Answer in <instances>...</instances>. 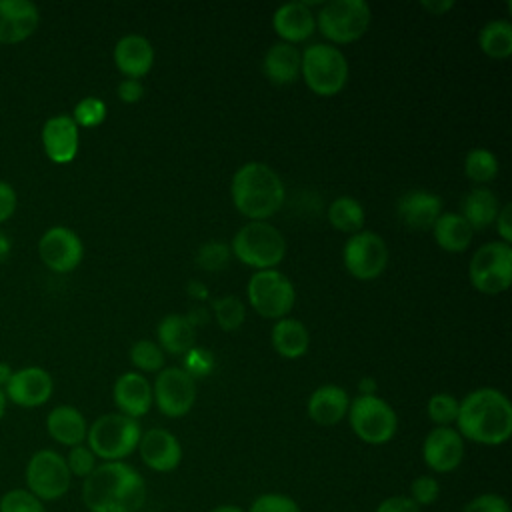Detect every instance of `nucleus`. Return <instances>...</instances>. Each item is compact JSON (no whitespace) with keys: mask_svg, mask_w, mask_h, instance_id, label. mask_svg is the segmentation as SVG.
<instances>
[{"mask_svg":"<svg viewBox=\"0 0 512 512\" xmlns=\"http://www.w3.org/2000/svg\"><path fill=\"white\" fill-rule=\"evenodd\" d=\"M422 458L432 472H452L464 460V438L450 426H436L424 438Z\"/></svg>","mask_w":512,"mask_h":512,"instance_id":"15","label":"nucleus"},{"mask_svg":"<svg viewBox=\"0 0 512 512\" xmlns=\"http://www.w3.org/2000/svg\"><path fill=\"white\" fill-rule=\"evenodd\" d=\"M458 406H460V402H458L452 394L440 392V394L430 396L428 406H426V412H428V418H430L434 424H438V426H450L452 422H456Z\"/></svg>","mask_w":512,"mask_h":512,"instance_id":"38","label":"nucleus"},{"mask_svg":"<svg viewBox=\"0 0 512 512\" xmlns=\"http://www.w3.org/2000/svg\"><path fill=\"white\" fill-rule=\"evenodd\" d=\"M10 248H12V244H10V238H8V234H4V232L0 230V260H4V258L8 256Z\"/></svg>","mask_w":512,"mask_h":512,"instance_id":"53","label":"nucleus"},{"mask_svg":"<svg viewBox=\"0 0 512 512\" xmlns=\"http://www.w3.org/2000/svg\"><path fill=\"white\" fill-rule=\"evenodd\" d=\"M156 332H158L160 348L174 356L186 354L190 348H194L196 326L188 320V316L168 314L160 320Z\"/></svg>","mask_w":512,"mask_h":512,"instance_id":"27","label":"nucleus"},{"mask_svg":"<svg viewBox=\"0 0 512 512\" xmlns=\"http://www.w3.org/2000/svg\"><path fill=\"white\" fill-rule=\"evenodd\" d=\"M346 416L350 420L352 432L362 442L372 444V446L390 442L398 428V418H396L394 408L386 400L378 398L376 394L356 396L350 402Z\"/></svg>","mask_w":512,"mask_h":512,"instance_id":"8","label":"nucleus"},{"mask_svg":"<svg viewBox=\"0 0 512 512\" xmlns=\"http://www.w3.org/2000/svg\"><path fill=\"white\" fill-rule=\"evenodd\" d=\"M0 512H46V506L28 488H12L2 494Z\"/></svg>","mask_w":512,"mask_h":512,"instance_id":"35","label":"nucleus"},{"mask_svg":"<svg viewBox=\"0 0 512 512\" xmlns=\"http://www.w3.org/2000/svg\"><path fill=\"white\" fill-rule=\"evenodd\" d=\"M144 500L146 482L124 460L98 464L82 484V502L90 512H138Z\"/></svg>","mask_w":512,"mask_h":512,"instance_id":"1","label":"nucleus"},{"mask_svg":"<svg viewBox=\"0 0 512 512\" xmlns=\"http://www.w3.org/2000/svg\"><path fill=\"white\" fill-rule=\"evenodd\" d=\"M462 512H510V506L506 502V498H502L500 494L494 492H486L480 494L476 498H472Z\"/></svg>","mask_w":512,"mask_h":512,"instance_id":"43","label":"nucleus"},{"mask_svg":"<svg viewBox=\"0 0 512 512\" xmlns=\"http://www.w3.org/2000/svg\"><path fill=\"white\" fill-rule=\"evenodd\" d=\"M54 390L52 376L40 366H26L12 374L4 386V396L16 406L36 408L50 400Z\"/></svg>","mask_w":512,"mask_h":512,"instance_id":"16","label":"nucleus"},{"mask_svg":"<svg viewBox=\"0 0 512 512\" xmlns=\"http://www.w3.org/2000/svg\"><path fill=\"white\" fill-rule=\"evenodd\" d=\"M398 218L416 230L432 228L442 214V198L428 190H408L396 202Z\"/></svg>","mask_w":512,"mask_h":512,"instance_id":"20","label":"nucleus"},{"mask_svg":"<svg viewBox=\"0 0 512 512\" xmlns=\"http://www.w3.org/2000/svg\"><path fill=\"white\" fill-rule=\"evenodd\" d=\"M440 496V484L434 476L430 474H422L418 478L412 480L410 484V498L418 504V506H430L438 500Z\"/></svg>","mask_w":512,"mask_h":512,"instance_id":"42","label":"nucleus"},{"mask_svg":"<svg viewBox=\"0 0 512 512\" xmlns=\"http://www.w3.org/2000/svg\"><path fill=\"white\" fill-rule=\"evenodd\" d=\"M480 50L496 60L512 54V24L506 20H490L478 34Z\"/></svg>","mask_w":512,"mask_h":512,"instance_id":"31","label":"nucleus"},{"mask_svg":"<svg viewBox=\"0 0 512 512\" xmlns=\"http://www.w3.org/2000/svg\"><path fill=\"white\" fill-rule=\"evenodd\" d=\"M230 252L246 266L272 270L286 254V240L282 232L266 220H252L234 234Z\"/></svg>","mask_w":512,"mask_h":512,"instance_id":"5","label":"nucleus"},{"mask_svg":"<svg viewBox=\"0 0 512 512\" xmlns=\"http://www.w3.org/2000/svg\"><path fill=\"white\" fill-rule=\"evenodd\" d=\"M144 96V86L140 80L134 78H126L118 84V98L124 104H136L140 98Z\"/></svg>","mask_w":512,"mask_h":512,"instance_id":"46","label":"nucleus"},{"mask_svg":"<svg viewBox=\"0 0 512 512\" xmlns=\"http://www.w3.org/2000/svg\"><path fill=\"white\" fill-rule=\"evenodd\" d=\"M40 24V12L30 0H0V42L18 44Z\"/></svg>","mask_w":512,"mask_h":512,"instance_id":"19","label":"nucleus"},{"mask_svg":"<svg viewBox=\"0 0 512 512\" xmlns=\"http://www.w3.org/2000/svg\"><path fill=\"white\" fill-rule=\"evenodd\" d=\"M374 512H420V506L410 496H388Z\"/></svg>","mask_w":512,"mask_h":512,"instance_id":"45","label":"nucleus"},{"mask_svg":"<svg viewBox=\"0 0 512 512\" xmlns=\"http://www.w3.org/2000/svg\"><path fill=\"white\" fill-rule=\"evenodd\" d=\"M46 430L52 440H56L62 446H78L86 440L88 424L82 416V412L74 406L62 404L50 410L46 418Z\"/></svg>","mask_w":512,"mask_h":512,"instance_id":"25","label":"nucleus"},{"mask_svg":"<svg viewBox=\"0 0 512 512\" xmlns=\"http://www.w3.org/2000/svg\"><path fill=\"white\" fill-rule=\"evenodd\" d=\"M138 452L142 462L154 472H172L182 460L178 438L166 428H150L140 436Z\"/></svg>","mask_w":512,"mask_h":512,"instance_id":"17","label":"nucleus"},{"mask_svg":"<svg viewBox=\"0 0 512 512\" xmlns=\"http://www.w3.org/2000/svg\"><path fill=\"white\" fill-rule=\"evenodd\" d=\"M248 512H300V506L294 498L278 492L260 494L252 504Z\"/></svg>","mask_w":512,"mask_h":512,"instance_id":"40","label":"nucleus"},{"mask_svg":"<svg viewBox=\"0 0 512 512\" xmlns=\"http://www.w3.org/2000/svg\"><path fill=\"white\" fill-rule=\"evenodd\" d=\"M300 62L302 54L296 46L278 42L264 56V74L274 84H294L300 76Z\"/></svg>","mask_w":512,"mask_h":512,"instance_id":"26","label":"nucleus"},{"mask_svg":"<svg viewBox=\"0 0 512 512\" xmlns=\"http://www.w3.org/2000/svg\"><path fill=\"white\" fill-rule=\"evenodd\" d=\"M500 210L498 196L486 188L478 186L466 194L462 200V218L470 224L472 230H484L494 224Z\"/></svg>","mask_w":512,"mask_h":512,"instance_id":"28","label":"nucleus"},{"mask_svg":"<svg viewBox=\"0 0 512 512\" xmlns=\"http://www.w3.org/2000/svg\"><path fill=\"white\" fill-rule=\"evenodd\" d=\"M344 266L358 280L378 278L388 264V246L384 238L370 230H360L344 244Z\"/></svg>","mask_w":512,"mask_h":512,"instance_id":"12","label":"nucleus"},{"mask_svg":"<svg viewBox=\"0 0 512 512\" xmlns=\"http://www.w3.org/2000/svg\"><path fill=\"white\" fill-rule=\"evenodd\" d=\"M140 436L142 428L138 420L120 412H110L90 424L86 440L96 458H102L104 462H122L138 448Z\"/></svg>","mask_w":512,"mask_h":512,"instance_id":"4","label":"nucleus"},{"mask_svg":"<svg viewBox=\"0 0 512 512\" xmlns=\"http://www.w3.org/2000/svg\"><path fill=\"white\" fill-rule=\"evenodd\" d=\"M470 282L482 294H500L512 282V248L506 242L480 246L470 260Z\"/></svg>","mask_w":512,"mask_h":512,"instance_id":"9","label":"nucleus"},{"mask_svg":"<svg viewBox=\"0 0 512 512\" xmlns=\"http://www.w3.org/2000/svg\"><path fill=\"white\" fill-rule=\"evenodd\" d=\"M370 20L372 12L364 0H330L316 14L318 30L334 44H350L362 38Z\"/></svg>","mask_w":512,"mask_h":512,"instance_id":"7","label":"nucleus"},{"mask_svg":"<svg viewBox=\"0 0 512 512\" xmlns=\"http://www.w3.org/2000/svg\"><path fill=\"white\" fill-rule=\"evenodd\" d=\"M272 26L286 44L294 46L314 34L316 14L310 10L308 2H288L274 12Z\"/></svg>","mask_w":512,"mask_h":512,"instance_id":"21","label":"nucleus"},{"mask_svg":"<svg viewBox=\"0 0 512 512\" xmlns=\"http://www.w3.org/2000/svg\"><path fill=\"white\" fill-rule=\"evenodd\" d=\"M510 214H512V204H504L498 210V216L494 220L496 222V230H498L502 242H506V244L512 242V218H510Z\"/></svg>","mask_w":512,"mask_h":512,"instance_id":"48","label":"nucleus"},{"mask_svg":"<svg viewBox=\"0 0 512 512\" xmlns=\"http://www.w3.org/2000/svg\"><path fill=\"white\" fill-rule=\"evenodd\" d=\"M230 262V248L224 242L210 240L196 252V264L208 272H220Z\"/></svg>","mask_w":512,"mask_h":512,"instance_id":"37","label":"nucleus"},{"mask_svg":"<svg viewBox=\"0 0 512 512\" xmlns=\"http://www.w3.org/2000/svg\"><path fill=\"white\" fill-rule=\"evenodd\" d=\"M232 202L236 210L252 220H266L284 204V184L264 162H246L232 178Z\"/></svg>","mask_w":512,"mask_h":512,"instance_id":"3","label":"nucleus"},{"mask_svg":"<svg viewBox=\"0 0 512 512\" xmlns=\"http://www.w3.org/2000/svg\"><path fill=\"white\" fill-rule=\"evenodd\" d=\"M152 402L168 418L186 416L196 402L194 378L184 368H164L156 376L152 388Z\"/></svg>","mask_w":512,"mask_h":512,"instance_id":"13","label":"nucleus"},{"mask_svg":"<svg viewBox=\"0 0 512 512\" xmlns=\"http://www.w3.org/2000/svg\"><path fill=\"white\" fill-rule=\"evenodd\" d=\"M310 336L306 326L294 318H280L272 326V346L274 350L288 360L300 358L306 354Z\"/></svg>","mask_w":512,"mask_h":512,"instance_id":"29","label":"nucleus"},{"mask_svg":"<svg viewBox=\"0 0 512 512\" xmlns=\"http://www.w3.org/2000/svg\"><path fill=\"white\" fill-rule=\"evenodd\" d=\"M26 488L42 502H52L62 498L72 482V474L66 460L56 450L44 448L30 456L26 470Z\"/></svg>","mask_w":512,"mask_h":512,"instance_id":"10","label":"nucleus"},{"mask_svg":"<svg viewBox=\"0 0 512 512\" xmlns=\"http://www.w3.org/2000/svg\"><path fill=\"white\" fill-rule=\"evenodd\" d=\"M38 254L52 272L66 274L82 262L84 246L74 230L66 226H52L42 234L38 242Z\"/></svg>","mask_w":512,"mask_h":512,"instance_id":"14","label":"nucleus"},{"mask_svg":"<svg viewBox=\"0 0 512 512\" xmlns=\"http://www.w3.org/2000/svg\"><path fill=\"white\" fill-rule=\"evenodd\" d=\"M212 310H214V318L218 322V326L226 332L236 330L246 316L244 304L240 298L236 296H224V298H216L212 302Z\"/></svg>","mask_w":512,"mask_h":512,"instance_id":"34","label":"nucleus"},{"mask_svg":"<svg viewBox=\"0 0 512 512\" xmlns=\"http://www.w3.org/2000/svg\"><path fill=\"white\" fill-rule=\"evenodd\" d=\"M188 294L196 300H204L208 296V290L200 280H192V282H188Z\"/></svg>","mask_w":512,"mask_h":512,"instance_id":"50","label":"nucleus"},{"mask_svg":"<svg viewBox=\"0 0 512 512\" xmlns=\"http://www.w3.org/2000/svg\"><path fill=\"white\" fill-rule=\"evenodd\" d=\"M80 144L78 126L72 116L58 114L44 122L42 126V146L46 156L54 164H68L76 158Z\"/></svg>","mask_w":512,"mask_h":512,"instance_id":"18","label":"nucleus"},{"mask_svg":"<svg viewBox=\"0 0 512 512\" xmlns=\"http://www.w3.org/2000/svg\"><path fill=\"white\" fill-rule=\"evenodd\" d=\"M436 244L446 252H464L474 236L470 224L456 212H442L440 218L432 226Z\"/></svg>","mask_w":512,"mask_h":512,"instance_id":"30","label":"nucleus"},{"mask_svg":"<svg viewBox=\"0 0 512 512\" xmlns=\"http://www.w3.org/2000/svg\"><path fill=\"white\" fill-rule=\"evenodd\" d=\"M64 460H66V466H68L70 474L78 476V478H86L98 466L94 452L84 444L72 446Z\"/></svg>","mask_w":512,"mask_h":512,"instance_id":"41","label":"nucleus"},{"mask_svg":"<svg viewBox=\"0 0 512 512\" xmlns=\"http://www.w3.org/2000/svg\"><path fill=\"white\" fill-rule=\"evenodd\" d=\"M210 512H244V510L240 506H236V504H220V506L212 508Z\"/></svg>","mask_w":512,"mask_h":512,"instance_id":"54","label":"nucleus"},{"mask_svg":"<svg viewBox=\"0 0 512 512\" xmlns=\"http://www.w3.org/2000/svg\"><path fill=\"white\" fill-rule=\"evenodd\" d=\"M464 172L472 182L486 184L498 174V158L486 148H474L464 158Z\"/></svg>","mask_w":512,"mask_h":512,"instance_id":"33","label":"nucleus"},{"mask_svg":"<svg viewBox=\"0 0 512 512\" xmlns=\"http://www.w3.org/2000/svg\"><path fill=\"white\" fill-rule=\"evenodd\" d=\"M248 302L252 308L272 320L286 318V314L292 310L296 292L292 282L278 270H258L252 274L248 282Z\"/></svg>","mask_w":512,"mask_h":512,"instance_id":"11","label":"nucleus"},{"mask_svg":"<svg viewBox=\"0 0 512 512\" xmlns=\"http://www.w3.org/2000/svg\"><path fill=\"white\" fill-rule=\"evenodd\" d=\"M184 370L194 378V376H204L212 370V356L202 350V348H190L186 352V358H184Z\"/></svg>","mask_w":512,"mask_h":512,"instance_id":"44","label":"nucleus"},{"mask_svg":"<svg viewBox=\"0 0 512 512\" xmlns=\"http://www.w3.org/2000/svg\"><path fill=\"white\" fill-rule=\"evenodd\" d=\"M350 408L348 392L336 384H324L316 388L308 398V416L320 426L338 424Z\"/></svg>","mask_w":512,"mask_h":512,"instance_id":"24","label":"nucleus"},{"mask_svg":"<svg viewBox=\"0 0 512 512\" xmlns=\"http://www.w3.org/2000/svg\"><path fill=\"white\" fill-rule=\"evenodd\" d=\"M4 410H6V396H4V390L0 388V420L4 416Z\"/></svg>","mask_w":512,"mask_h":512,"instance_id":"55","label":"nucleus"},{"mask_svg":"<svg viewBox=\"0 0 512 512\" xmlns=\"http://www.w3.org/2000/svg\"><path fill=\"white\" fill-rule=\"evenodd\" d=\"M376 392V382L372 378L360 380V396H372Z\"/></svg>","mask_w":512,"mask_h":512,"instance_id":"51","label":"nucleus"},{"mask_svg":"<svg viewBox=\"0 0 512 512\" xmlns=\"http://www.w3.org/2000/svg\"><path fill=\"white\" fill-rule=\"evenodd\" d=\"M12 374H14L12 366H10L8 362H0V388H4V386L8 384V380L12 378Z\"/></svg>","mask_w":512,"mask_h":512,"instance_id":"52","label":"nucleus"},{"mask_svg":"<svg viewBox=\"0 0 512 512\" xmlns=\"http://www.w3.org/2000/svg\"><path fill=\"white\" fill-rule=\"evenodd\" d=\"M458 434L484 446H500L512 434V404L496 388H478L458 406Z\"/></svg>","mask_w":512,"mask_h":512,"instance_id":"2","label":"nucleus"},{"mask_svg":"<svg viewBox=\"0 0 512 512\" xmlns=\"http://www.w3.org/2000/svg\"><path fill=\"white\" fill-rule=\"evenodd\" d=\"M106 118V104L96 98V96H86L82 98L72 112V120L76 122V126L80 128H94L100 126Z\"/></svg>","mask_w":512,"mask_h":512,"instance_id":"39","label":"nucleus"},{"mask_svg":"<svg viewBox=\"0 0 512 512\" xmlns=\"http://www.w3.org/2000/svg\"><path fill=\"white\" fill-rule=\"evenodd\" d=\"M16 192L8 182L0 180V224L6 222L16 210Z\"/></svg>","mask_w":512,"mask_h":512,"instance_id":"47","label":"nucleus"},{"mask_svg":"<svg viewBox=\"0 0 512 512\" xmlns=\"http://www.w3.org/2000/svg\"><path fill=\"white\" fill-rule=\"evenodd\" d=\"M300 74L318 96L338 94L348 80V62L332 44H312L302 52Z\"/></svg>","mask_w":512,"mask_h":512,"instance_id":"6","label":"nucleus"},{"mask_svg":"<svg viewBox=\"0 0 512 512\" xmlns=\"http://www.w3.org/2000/svg\"><path fill=\"white\" fill-rule=\"evenodd\" d=\"M114 64L126 78H142L154 64V48L140 34L122 36L114 46Z\"/></svg>","mask_w":512,"mask_h":512,"instance_id":"22","label":"nucleus"},{"mask_svg":"<svg viewBox=\"0 0 512 512\" xmlns=\"http://www.w3.org/2000/svg\"><path fill=\"white\" fill-rule=\"evenodd\" d=\"M454 6V2H450V0H442V2H428V0H424L422 2V8L424 10H428L432 16H442L444 12H448L450 8Z\"/></svg>","mask_w":512,"mask_h":512,"instance_id":"49","label":"nucleus"},{"mask_svg":"<svg viewBox=\"0 0 512 512\" xmlns=\"http://www.w3.org/2000/svg\"><path fill=\"white\" fill-rule=\"evenodd\" d=\"M328 220L336 230L356 234V232L362 230L366 214H364V208L358 200H354L350 196H340L330 204Z\"/></svg>","mask_w":512,"mask_h":512,"instance_id":"32","label":"nucleus"},{"mask_svg":"<svg viewBox=\"0 0 512 512\" xmlns=\"http://www.w3.org/2000/svg\"><path fill=\"white\" fill-rule=\"evenodd\" d=\"M112 396L120 414L134 420L144 416L152 406V388L148 380L138 372L122 374L114 384Z\"/></svg>","mask_w":512,"mask_h":512,"instance_id":"23","label":"nucleus"},{"mask_svg":"<svg viewBox=\"0 0 512 512\" xmlns=\"http://www.w3.org/2000/svg\"><path fill=\"white\" fill-rule=\"evenodd\" d=\"M130 360L136 368H140L144 372H156L164 364V354H162V348L156 342L138 340L130 348Z\"/></svg>","mask_w":512,"mask_h":512,"instance_id":"36","label":"nucleus"}]
</instances>
